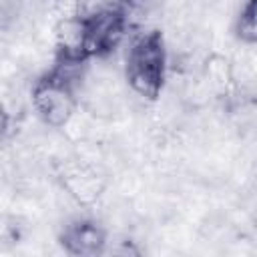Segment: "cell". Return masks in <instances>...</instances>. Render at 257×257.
<instances>
[{"instance_id": "cell-1", "label": "cell", "mask_w": 257, "mask_h": 257, "mask_svg": "<svg viewBox=\"0 0 257 257\" xmlns=\"http://www.w3.org/2000/svg\"><path fill=\"white\" fill-rule=\"evenodd\" d=\"M169 48L163 30L151 28L139 32L124 54V80L143 100L157 102L167 86Z\"/></svg>"}, {"instance_id": "cell-2", "label": "cell", "mask_w": 257, "mask_h": 257, "mask_svg": "<svg viewBox=\"0 0 257 257\" xmlns=\"http://www.w3.org/2000/svg\"><path fill=\"white\" fill-rule=\"evenodd\" d=\"M74 70L76 68L54 62L32 82V110L48 128H66L78 112L80 96Z\"/></svg>"}, {"instance_id": "cell-3", "label": "cell", "mask_w": 257, "mask_h": 257, "mask_svg": "<svg viewBox=\"0 0 257 257\" xmlns=\"http://www.w3.org/2000/svg\"><path fill=\"white\" fill-rule=\"evenodd\" d=\"M54 62L70 68H80L92 60L90 16L88 12H64L52 30Z\"/></svg>"}, {"instance_id": "cell-4", "label": "cell", "mask_w": 257, "mask_h": 257, "mask_svg": "<svg viewBox=\"0 0 257 257\" xmlns=\"http://www.w3.org/2000/svg\"><path fill=\"white\" fill-rule=\"evenodd\" d=\"M56 179L62 191L82 207L94 205L106 191V175L82 159H70L60 165Z\"/></svg>"}, {"instance_id": "cell-5", "label": "cell", "mask_w": 257, "mask_h": 257, "mask_svg": "<svg viewBox=\"0 0 257 257\" xmlns=\"http://www.w3.org/2000/svg\"><path fill=\"white\" fill-rule=\"evenodd\" d=\"M56 241L70 257H96L108 249V231L98 219L82 215L66 221Z\"/></svg>"}, {"instance_id": "cell-6", "label": "cell", "mask_w": 257, "mask_h": 257, "mask_svg": "<svg viewBox=\"0 0 257 257\" xmlns=\"http://www.w3.org/2000/svg\"><path fill=\"white\" fill-rule=\"evenodd\" d=\"M233 38L243 46H257V0H243L233 16Z\"/></svg>"}, {"instance_id": "cell-7", "label": "cell", "mask_w": 257, "mask_h": 257, "mask_svg": "<svg viewBox=\"0 0 257 257\" xmlns=\"http://www.w3.org/2000/svg\"><path fill=\"white\" fill-rule=\"evenodd\" d=\"M203 74L205 78L209 80V84L219 90V92H227L233 84V66L231 62L221 56V54H211L207 60H205V66H203Z\"/></svg>"}]
</instances>
